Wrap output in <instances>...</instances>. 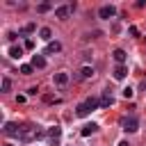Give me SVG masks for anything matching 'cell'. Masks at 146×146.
Masks as SVG:
<instances>
[{
  "mask_svg": "<svg viewBox=\"0 0 146 146\" xmlns=\"http://www.w3.org/2000/svg\"><path fill=\"white\" fill-rule=\"evenodd\" d=\"M68 14H71V7H66V5H62V7H57V9H55V16H57V18H62V21H64Z\"/></svg>",
  "mask_w": 146,
  "mask_h": 146,
  "instance_id": "52a82bcc",
  "label": "cell"
},
{
  "mask_svg": "<svg viewBox=\"0 0 146 146\" xmlns=\"http://www.w3.org/2000/svg\"><path fill=\"white\" fill-rule=\"evenodd\" d=\"M59 50H62V43L59 41H50L48 48H46V52H59Z\"/></svg>",
  "mask_w": 146,
  "mask_h": 146,
  "instance_id": "9a60e30c",
  "label": "cell"
},
{
  "mask_svg": "<svg viewBox=\"0 0 146 146\" xmlns=\"http://www.w3.org/2000/svg\"><path fill=\"white\" fill-rule=\"evenodd\" d=\"M5 146H14V144H5Z\"/></svg>",
  "mask_w": 146,
  "mask_h": 146,
  "instance_id": "83f0119b",
  "label": "cell"
},
{
  "mask_svg": "<svg viewBox=\"0 0 146 146\" xmlns=\"http://www.w3.org/2000/svg\"><path fill=\"white\" fill-rule=\"evenodd\" d=\"M39 39H43V41H50V39H52V32H50V27H41V30H39Z\"/></svg>",
  "mask_w": 146,
  "mask_h": 146,
  "instance_id": "7c38bea8",
  "label": "cell"
},
{
  "mask_svg": "<svg viewBox=\"0 0 146 146\" xmlns=\"http://www.w3.org/2000/svg\"><path fill=\"white\" fill-rule=\"evenodd\" d=\"M25 48H27V50H32V48H34V41H32V39H27V41H25Z\"/></svg>",
  "mask_w": 146,
  "mask_h": 146,
  "instance_id": "cb8c5ba5",
  "label": "cell"
},
{
  "mask_svg": "<svg viewBox=\"0 0 146 146\" xmlns=\"http://www.w3.org/2000/svg\"><path fill=\"white\" fill-rule=\"evenodd\" d=\"M130 34H132V36H139V30H137V27L132 25V27H130Z\"/></svg>",
  "mask_w": 146,
  "mask_h": 146,
  "instance_id": "d4e9b609",
  "label": "cell"
},
{
  "mask_svg": "<svg viewBox=\"0 0 146 146\" xmlns=\"http://www.w3.org/2000/svg\"><path fill=\"white\" fill-rule=\"evenodd\" d=\"M112 57L116 59V64H123V62H125V50H121V48H116V50L112 52Z\"/></svg>",
  "mask_w": 146,
  "mask_h": 146,
  "instance_id": "8fae6325",
  "label": "cell"
},
{
  "mask_svg": "<svg viewBox=\"0 0 146 146\" xmlns=\"http://www.w3.org/2000/svg\"><path fill=\"white\" fill-rule=\"evenodd\" d=\"M112 103H114V98H112V96H110V91H107V94L100 98V107H110Z\"/></svg>",
  "mask_w": 146,
  "mask_h": 146,
  "instance_id": "e0dca14e",
  "label": "cell"
},
{
  "mask_svg": "<svg viewBox=\"0 0 146 146\" xmlns=\"http://www.w3.org/2000/svg\"><path fill=\"white\" fill-rule=\"evenodd\" d=\"M32 66H34V68H43V66H46V59H43L41 55H34V57H32Z\"/></svg>",
  "mask_w": 146,
  "mask_h": 146,
  "instance_id": "4fadbf2b",
  "label": "cell"
},
{
  "mask_svg": "<svg viewBox=\"0 0 146 146\" xmlns=\"http://www.w3.org/2000/svg\"><path fill=\"white\" fill-rule=\"evenodd\" d=\"M89 112H91V110H89L87 103H80V105L75 107V114H78V116H89Z\"/></svg>",
  "mask_w": 146,
  "mask_h": 146,
  "instance_id": "9c48e42d",
  "label": "cell"
},
{
  "mask_svg": "<svg viewBox=\"0 0 146 146\" xmlns=\"http://www.w3.org/2000/svg\"><path fill=\"white\" fill-rule=\"evenodd\" d=\"M121 94H123V98H125V100H128V98H132V96H135V91H132V89H130V87H125V89H123V91H121Z\"/></svg>",
  "mask_w": 146,
  "mask_h": 146,
  "instance_id": "44dd1931",
  "label": "cell"
},
{
  "mask_svg": "<svg viewBox=\"0 0 146 146\" xmlns=\"http://www.w3.org/2000/svg\"><path fill=\"white\" fill-rule=\"evenodd\" d=\"M21 55H23V48H21V46H11V48H9V57H14V59H18Z\"/></svg>",
  "mask_w": 146,
  "mask_h": 146,
  "instance_id": "2e32d148",
  "label": "cell"
},
{
  "mask_svg": "<svg viewBox=\"0 0 146 146\" xmlns=\"http://www.w3.org/2000/svg\"><path fill=\"white\" fill-rule=\"evenodd\" d=\"M59 137H62V128H57V125H55V128H50V130H48V139H50V144H52V146H57V144H59Z\"/></svg>",
  "mask_w": 146,
  "mask_h": 146,
  "instance_id": "277c9868",
  "label": "cell"
},
{
  "mask_svg": "<svg viewBox=\"0 0 146 146\" xmlns=\"http://www.w3.org/2000/svg\"><path fill=\"white\" fill-rule=\"evenodd\" d=\"M36 91H39L36 87H30V89H27V94H30V96H36Z\"/></svg>",
  "mask_w": 146,
  "mask_h": 146,
  "instance_id": "484cf974",
  "label": "cell"
},
{
  "mask_svg": "<svg viewBox=\"0 0 146 146\" xmlns=\"http://www.w3.org/2000/svg\"><path fill=\"white\" fill-rule=\"evenodd\" d=\"M32 71H34L32 64H23V66H21V73H23V75H32Z\"/></svg>",
  "mask_w": 146,
  "mask_h": 146,
  "instance_id": "ac0fdd59",
  "label": "cell"
},
{
  "mask_svg": "<svg viewBox=\"0 0 146 146\" xmlns=\"http://www.w3.org/2000/svg\"><path fill=\"white\" fill-rule=\"evenodd\" d=\"M116 146H130V144H128V141H125V139H123V141H119V144H116Z\"/></svg>",
  "mask_w": 146,
  "mask_h": 146,
  "instance_id": "4316f807",
  "label": "cell"
},
{
  "mask_svg": "<svg viewBox=\"0 0 146 146\" xmlns=\"http://www.w3.org/2000/svg\"><path fill=\"white\" fill-rule=\"evenodd\" d=\"M5 135L9 137H21V128L16 123H5Z\"/></svg>",
  "mask_w": 146,
  "mask_h": 146,
  "instance_id": "8992f818",
  "label": "cell"
},
{
  "mask_svg": "<svg viewBox=\"0 0 146 146\" xmlns=\"http://www.w3.org/2000/svg\"><path fill=\"white\" fill-rule=\"evenodd\" d=\"M114 14H116V7L114 5H103L98 9V18H112Z\"/></svg>",
  "mask_w": 146,
  "mask_h": 146,
  "instance_id": "7a4b0ae2",
  "label": "cell"
},
{
  "mask_svg": "<svg viewBox=\"0 0 146 146\" xmlns=\"http://www.w3.org/2000/svg\"><path fill=\"white\" fill-rule=\"evenodd\" d=\"M48 9H50V5H46V2H43V5H39V11H41V14H43V11H48Z\"/></svg>",
  "mask_w": 146,
  "mask_h": 146,
  "instance_id": "603a6c76",
  "label": "cell"
},
{
  "mask_svg": "<svg viewBox=\"0 0 146 146\" xmlns=\"http://www.w3.org/2000/svg\"><path fill=\"white\" fill-rule=\"evenodd\" d=\"M23 32H25V34H30V32H34V23H27V25L23 27Z\"/></svg>",
  "mask_w": 146,
  "mask_h": 146,
  "instance_id": "7402d4cb",
  "label": "cell"
},
{
  "mask_svg": "<svg viewBox=\"0 0 146 146\" xmlns=\"http://www.w3.org/2000/svg\"><path fill=\"white\" fill-rule=\"evenodd\" d=\"M123 130H125V132H137V130H139V121H137L135 116L123 119Z\"/></svg>",
  "mask_w": 146,
  "mask_h": 146,
  "instance_id": "6da1fadb",
  "label": "cell"
},
{
  "mask_svg": "<svg viewBox=\"0 0 146 146\" xmlns=\"http://www.w3.org/2000/svg\"><path fill=\"white\" fill-rule=\"evenodd\" d=\"M36 135H39V132H36L32 125H25V128H21V137H18V139H21V141H30V139L36 137Z\"/></svg>",
  "mask_w": 146,
  "mask_h": 146,
  "instance_id": "3957f363",
  "label": "cell"
},
{
  "mask_svg": "<svg viewBox=\"0 0 146 146\" xmlns=\"http://www.w3.org/2000/svg\"><path fill=\"white\" fill-rule=\"evenodd\" d=\"M114 80H125V75H128V66L125 64H116V68H114Z\"/></svg>",
  "mask_w": 146,
  "mask_h": 146,
  "instance_id": "5b68a950",
  "label": "cell"
},
{
  "mask_svg": "<svg viewBox=\"0 0 146 146\" xmlns=\"http://www.w3.org/2000/svg\"><path fill=\"white\" fill-rule=\"evenodd\" d=\"M91 75H94V68H91V66H84V68L80 71V78H91Z\"/></svg>",
  "mask_w": 146,
  "mask_h": 146,
  "instance_id": "d6986e66",
  "label": "cell"
},
{
  "mask_svg": "<svg viewBox=\"0 0 146 146\" xmlns=\"http://www.w3.org/2000/svg\"><path fill=\"white\" fill-rule=\"evenodd\" d=\"M55 84H57V87L68 84V73H55Z\"/></svg>",
  "mask_w": 146,
  "mask_h": 146,
  "instance_id": "ba28073f",
  "label": "cell"
},
{
  "mask_svg": "<svg viewBox=\"0 0 146 146\" xmlns=\"http://www.w3.org/2000/svg\"><path fill=\"white\" fill-rule=\"evenodd\" d=\"M96 130H98V125H96V123H87V125L82 128V132H80V135H82V137H89V135H94Z\"/></svg>",
  "mask_w": 146,
  "mask_h": 146,
  "instance_id": "30bf717a",
  "label": "cell"
},
{
  "mask_svg": "<svg viewBox=\"0 0 146 146\" xmlns=\"http://www.w3.org/2000/svg\"><path fill=\"white\" fill-rule=\"evenodd\" d=\"M84 103H87V105H89V110H91V112H94V110H98V107H100V100H98V98H94V96H89V98H87V100H84Z\"/></svg>",
  "mask_w": 146,
  "mask_h": 146,
  "instance_id": "5bb4252c",
  "label": "cell"
},
{
  "mask_svg": "<svg viewBox=\"0 0 146 146\" xmlns=\"http://www.w3.org/2000/svg\"><path fill=\"white\" fill-rule=\"evenodd\" d=\"M11 89V80L9 78H2V91H9Z\"/></svg>",
  "mask_w": 146,
  "mask_h": 146,
  "instance_id": "ffe728a7",
  "label": "cell"
}]
</instances>
